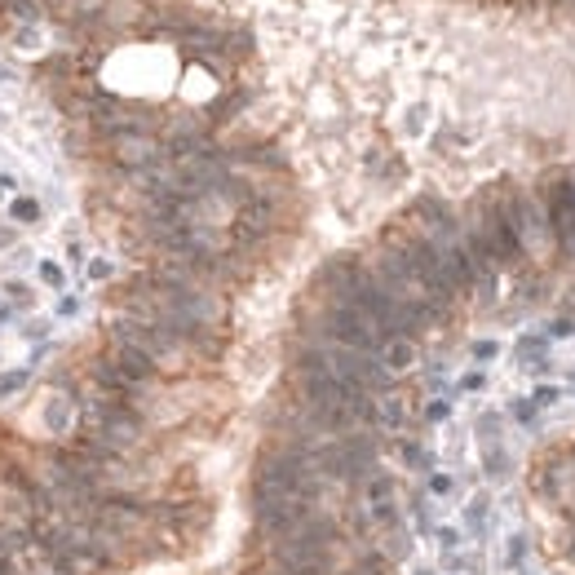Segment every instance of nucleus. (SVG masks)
<instances>
[{
	"label": "nucleus",
	"instance_id": "nucleus-1",
	"mask_svg": "<svg viewBox=\"0 0 575 575\" xmlns=\"http://www.w3.org/2000/svg\"><path fill=\"white\" fill-rule=\"evenodd\" d=\"M496 203H501V217L509 222L513 239L522 243L527 257H540L553 248V235H549V217H544V200L536 191H522V186H505L496 191Z\"/></svg>",
	"mask_w": 575,
	"mask_h": 575
},
{
	"label": "nucleus",
	"instance_id": "nucleus-2",
	"mask_svg": "<svg viewBox=\"0 0 575 575\" xmlns=\"http://www.w3.org/2000/svg\"><path fill=\"white\" fill-rule=\"evenodd\" d=\"M111 341L142 350L160 372H182V368L191 363V350H186L182 341L169 337L164 328H151V323H142V319H134V314H124V310L111 319Z\"/></svg>",
	"mask_w": 575,
	"mask_h": 575
},
{
	"label": "nucleus",
	"instance_id": "nucleus-3",
	"mask_svg": "<svg viewBox=\"0 0 575 575\" xmlns=\"http://www.w3.org/2000/svg\"><path fill=\"white\" fill-rule=\"evenodd\" d=\"M544 217H549V235L553 248H562V257L575 262V177H558L544 195Z\"/></svg>",
	"mask_w": 575,
	"mask_h": 575
},
{
	"label": "nucleus",
	"instance_id": "nucleus-4",
	"mask_svg": "<svg viewBox=\"0 0 575 575\" xmlns=\"http://www.w3.org/2000/svg\"><path fill=\"white\" fill-rule=\"evenodd\" d=\"M111 151H115V160H120L124 169H134V173H146V169H160V164H169V151H164V142H155L151 134H120V137H111Z\"/></svg>",
	"mask_w": 575,
	"mask_h": 575
},
{
	"label": "nucleus",
	"instance_id": "nucleus-5",
	"mask_svg": "<svg viewBox=\"0 0 575 575\" xmlns=\"http://www.w3.org/2000/svg\"><path fill=\"white\" fill-rule=\"evenodd\" d=\"M106 354H111V359H115L124 372L134 376V381H142V385H155L160 368H155V363H151L142 350H134V345H120V341H111V350H106Z\"/></svg>",
	"mask_w": 575,
	"mask_h": 575
},
{
	"label": "nucleus",
	"instance_id": "nucleus-6",
	"mask_svg": "<svg viewBox=\"0 0 575 575\" xmlns=\"http://www.w3.org/2000/svg\"><path fill=\"white\" fill-rule=\"evenodd\" d=\"M381 363H385V372H390V376L411 372V368H416V341L394 337L385 350H381Z\"/></svg>",
	"mask_w": 575,
	"mask_h": 575
},
{
	"label": "nucleus",
	"instance_id": "nucleus-7",
	"mask_svg": "<svg viewBox=\"0 0 575 575\" xmlns=\"http://www.w3.org/2000/svg\"><path fill=\"white\" fill-rule=\"evenodd\" d=\"M376 425L381 430H403L407 425V399H399L394 390L376 399Z\"/></svg>",
	"mask_w": 575,
	"mask_h": 575
},
{
	"label": "nucleus",
	"instance_id": "nucleus-8",
	"mask_svg": "<svg viewBox=\"0 0 575 575\" xmlns=\"http://www.w3.org/2000/svg\"><path fill=\"white\" fill-rule=\"evenodd\" d=\"M75 421H80V416H71L67 399H49V403H45V425H49V434H67Z\"/></svg>",
	"mask_w": 575,
	"mask_h": 575
},
{
	"label": "nucleus",
	"instance_id": "nucleus-9",
	"mask_svg": "<svg viewBox=\"0 0 575 575\" xmlns=\"http://www.w3.org/2000/svg\"><path fill=\"white\" fill-rule=\"evenodd\" d=\"M9 217H14V222H23V226H32V222H40V203L27 200V195H18V200L9 203Z\"/></svg>",
	"mask_w": 575,
	"mask_h": 575
},
{
	"label": "nucleus",
	"instance_id": "nucleus-10",
	"mask_svg": "<svg viewBox=\"0 0 575 575\" xmlns=\"http://www.w3.org/2000/svg\"><path fill=\"white\" fill-rule=\"evenodd\" d=\"M5 14H9V18H18V23H27V27H32L35 18H40V5H35V0H5Z\"/></svg>",
	"mask_w": 575,
	"mask_h": 575
},
{
	"label": "nucleus",
	"instance_id": "nucleus-11",
	"mask_svg": "<svg viewBox=\"0 0 575 575\" xmlns=\"http://www.w3.org/2000/svg\"><path fill=\"white\" fill-rule=\"evenodd\" d=\"M451 491H456V474L434 470V474H430V496H451Z\"/></svg>",
	"mask_w": 575,
	"mask_h": 575
},
{
	"label": "nucleus",
	"instance_id": "nucleus-12",
	"mask_svg": "<svg viewBox=\"0 0 575 575\" xmlns=\"http://www.w3.org/2000/svg\"><path fill=\"white\" fill-rule=\"evenodd\" d=\"M40 279H45L49 288H63V283H67V274H63L58 262H40Z\"/></svg>",
	"mask_w": 575,
	"mask_h": 575
},
{
	"label": "nucleus",
	"instance_id": "nucleus-13",
	"mask_svg": "<svg viewBox=\"0 0 575 575\" xmlns=\"http://www.w3.org/2000/svg\"><path fill=\"white\" fill-rule=\"evenodd\" d=\"M27 385V372H5L0 376V394H9V390H23Z\"/></svg>",
	"mask_w": 575,
	"mask_h": 575
},
{
	"label": "nucleus",
	"instance_id": "nucleus-14",
	"mask_svg": "<svg viewBox=\"0 0 575 575\" xmlns=\"http://www.w3.org/2000/svg\"><path fill=\"white\" fill-rule=\"evenodd\" d=\"M496 354H501V345H496V341H478V345H474V359H482V363H491Z\"/></svg>",
	"mask_w": 575,
	"mask_h": 575
},
{
	"label": "nucleus",
	"instance_id": "nucleus-15",
	"mask_svg": "<svg viewBox=\"0 0 575 575\" xmlns=\"http://www.w3.org/2000/svg\"><path fill=\"white\" fill-rule=\"evenodd\" d=\"M447 411H451V407L442 403V399H434V403L425 407V421H447Z\"/></svg>",
	"mask_w": 575,
	"mask_h": 575
},
{
	"label": "nucleus",
	"instance_id": "nucleus-16",
	"mask_svg": "<svg viewBox=\"0 0 575 575\" xmlns=\"http://www.w3.org/2000/svg\"><path fill=\"white\" fill-rule=\"evenodd\" d=\"M513 416H518V421H531V416H536V403H531V399H518V403H513Z\"/></svg>",
	"mask_w": 575,
	"mask_h": 575
},
{
	"label": "nucleus",
	"instance_id": "nucleus-17",
	"mask_svg": "<svg viewBox=\"0 0 575 575\" xmlns=\"http://www.w3.org/2000/svg\"><path fill=\"white\" fill-rule=\"evenodd\" d=\"M111 274H115L111 271V262H102V257L98 262H89V279H111Z\"/></svg>",
	"mask_w": 575,
	"mask_h": 575
},
{
	"label": "nucleus",
	"instance_id": "nucleus-18",
	"mask_svg": "<svg viewBox=\"0 0 575 575\" xmlns=\"http://www.w3.org/2000/svg\"><path fill=\"white\" fill-rule=\"evenodd\" d=\"M482 381H487V376H482V372H470V376H465V381H461V385H465V390H482Z\"/></svg>",
	"mask_w": 575,
	"mask_h": 575
},
{
	"label": "nucleus",
	"instance_id": "nucleus-19",
	"mask_svg": "<svg viewBox=\"0 0 575 575\" xmlns=\"http://www.w3.org/2000/svg\"><path fill=\"white\" fill-rule=\"evenodd\" d=\"M75 305H80L75 297H63V302H58V314H75Z\"/></svg>",
	"mask_w": 575,
	"mask_h": 575
},
{
	"label": "nucleus",
	"instance_id": "nucleus-20",
	"mask_svg": "<svg viewBox=\"0 0 575 575\" xmlns=\"http://www.w3.org/2000/svg\"><path fill=\"white\" fill-rule=\"evenodd\" d=\"M0 195H14V177L9 173H0Z\"/></svg>",
	"mask_w": 575,
	"mask_h": 575
},
{
	"label": "nucleus",
	"instance_id": "nucleus-21",
	"mask_svg": "<svg viewBox=\"0 0 575 575\" xmlns=\"http://www.w3.org/2000/svg\"><path fill=\"white\" fill-rule=\"evenodd\" d=\"M513 5H527V9H536V5H540V0H513Z\"/></svg>",
	"mask_w": 575,
	"mask_h": 575
},
{
	"label": "nucleus",
	"instance_id": "nucleus-22",
	"mask_svg": "<svg viewBox=\"0 0 575 575\" xmlns=\"http://www.w3.org/2000/svg\"><path fill=\"white\" fill-rule=\"evenodd\" d=\"M562 9H567V14H575V0H562Z\"/></svg>",
	"mask_w": 575,
	"mask_h": 575
},
{
	"label": "nucleus",
	"instance_id": "nucleus-23",
	"mask_svg": "<svg viewBox=\"0 0 575 575\" xmlns=\"http://www.w3.org/2000/svg\"><path fill=\"white\" fill-rule=\"evenodd\" d=\"M540 5H544V9H553V5H562V0H540Z\"/></svg>",
	"mask_w": 575,
	"mask_h": 575
},
{
	"label": "nucleus",
	"instance_id": "nucleus-24",
	"mask_svg": "<svg viewBox=\"0 0 575 575\" xmlns=\"http://www.w3.org/2000/svg\"><path fill=\"white\" fill-rule=\"evenodd\" d=\"M5 80H9V71H5V67H0V84H5Z\"/></svg>",
	"mask_w": 575,
	"mask_h": 575
},
{
	"label": "nucleus",
	"instance_id": "nucleus-25",
	"mask_svg": "<svg viewBox=\"0 0 575 575\" xmlns=\"http://www.w3.org/2000/svg\"><path fill=\"white\" fill-rule=\"evenodd\" d=\"M416 575H430V571H416Z\"/></svg>",
	"mask_w": 575,
	"mask_h": 575
}]
</instances>
